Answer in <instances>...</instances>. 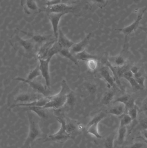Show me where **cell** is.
<instances>
[{
    "label": "cell",
    "instance_id": "1",
    "mask_svg": "<svg viewBox=\"0 0 147 148\" xmlns=\"http://www.w3.org/2000/svg\"><path fill=\"white\" fill-rule=\"evenodd\" d=\"M71 90L65 80L61 83V89L58 94L47 97L49 101L43 108L45 109H53L58 110L61 108L66 104L69 94L71 92Z\"/></svg>",
    "mask_w": 147,
    "mask_h": 148
},
{
    "label": "cell",
    "instance_id": "2",
    "mask_svg": "<svg viewBox=\"0 0 147 148\" xmlns=\"http://www.w3.org/2000/svg\"><path fill=\"white\" fill-rule=\"evenodd\" d=\"M57 119L60 123L59 130L54 134L48 136L46 138L45 142L62 141L73 138L72 133L70 130L68 123L66 122L64 116L58 115Z\"/></svg>",
    "mask_w": 147,
    "mask_h": 148
},
{
    "label": "cell",
    "instance_id": "3",
    "mask_svg": "<svg viewBox=\"0 0 147 148\" xmlns=\"http://www.w3.org/2000/svg\"><path fill=\"white\" fill-rule=\"evenodd\" d=\"M29 121V131L27 137L24 143L23 148H30L33 143L41 135V132L38 122L36 121L33 115L28 112V113Z\"/></svg>",
    "mask_w": 147,
    "mask_h": 148
},
{
    "label": "cell",
    "instance_id": "4",
    "mask_svg": "<svg viewBox=\"0 0 147 148\" xmlns=\"http://www.w3.org/2000/svg\"><path fill=\"white\" fill-rule=\"evenodd\" d=\"M13 80L20 81V82H22L25 83L27 84L37 93L41 94V95L45 96V97H48L51 95H50V92L47 90V87L46 86H44L41 83L35 82L34 80L30 81V80H27L26 78H22V77H20L13 78Z\"/></svg>",
    "mask_w": 147,
    "mask_h": 148
},
{
    "label": "cell",
    "instance_id": "5",
    "mask_svg": "<svg viewBox=\"0 0 147 148\" xmlns=\"http://www.w3.org/2000/svg\"><path fill=\"white\" fill-rule=\"evenodd\" d=\"M146 10L147 8L144 9L142 11L141 13L139 14L136 20L130 25L125 27L122 28L116 29V30H118L120 32H122L124 34V37H125V44H126L127 40V37L128 36L131 34L135 30H136V29L139 27V25H140V22L142 20L143 18V15H144Z\"/></svg>",
    "mask_w": 147,
    "mask_h": 148
},
{
    "label": "cell",
    "instance_id": "6",
    "mask_svg": "<svg viewBox=\"0 0 147 148\" xmlns=\"http://www.w3.org/2000/svg\"><path fill=\"white\" fill-rule=\"evenodd\" d=\"M44 97H45L37 92H26L17 95L15 98V100L16 102L19 103H27L40 100Z\"/></svg>",
    "mask_w": 147,
    "mask_h": 148
},
{
    "label": "cell",
    "instance_id": "7",
    "mask_svg": "<svg viewBox=\"0 0 147 148\" xmlns=\"http://www.w3.org/2000/svg\"><path fill=\"white\" fill-rule=\"evenodd\" d=\"M51 59H39V66L40 70L41 75L45 80L46 86L49 88L51 85V77H50L49 65Z\"/></svg>",
    "mask_w": 147,
    "mask_h": 148
},
{
    "label": "cell",
    "instance_id": "8",
    "mask_svg": "<svg viewBox=\"0 0 147 148\" xmlns=\"http://www.w3.org/2000/svg\"><path fill=\"white\" fill-rule=\"evenodd\" d=\"M48 19L51 25L53 31L54 36L57 41L58 36L59 23L61 18L67 14L66 13H49Z\"/></svg>",
    "mask_w": 147,
    "mask_h": 148
},
{
    "label": "cell",
    "instance_id": "9",
    "mask_svg": "<svg viewBox=\"0 0 147 148\" xmlns=\"http://www.w3.org/2000/svg\"><path fill=\"white\" fill-rule=\"evenodd\" d=\"M74 10V7L69 4L61 3L52 6H47L45 11L49 13H72Z\"/></svg>",
    "mask_w": 147,
    "mask_h": 148
},
{
    "label": "cell",
    "instance_id": "10",
    "mask_svg": "<svg viewBox=\"0 0 147 148\" xmlns=\"http://www.w3.org/2000/svg\"><path fill=\"white\" fill-rule=\"evenodd\" d=\"M20 32L29 37V39L32 40L36 45L41 46L51 40H54L55 38H52V36L51 35H43L40 34H33L29 32H26L23 30H20Z\"/></svg>",
    "mask_w": 147,
    "mask_h": 148
},
{
    "label": "cell",
    "instance_id": "11",
    "mask_svg": "<svg viewBox=\"0 0 147 148\" xmlns=\"http://www.w3.org/2000/svg\"><path fill=\"white\" fill-rule=\"evenodd\" d=\"M21 5L24 13L28 15L41 11L36 0H21Z\"/></svg>",
    "mask_w": 147,
    "mask_h": 148
},
{
    "label": "cell",
    "instance_id": "12",
    "mask_svg": "<svg viewBox=\"0 0 147 148\" xmlns=\"http://www.w3.org/2000/svg\"><path fill=\"white\" fill-rule=\"evenodd\" d=\"M16 39L20 47H21L28 54H33L36 51V45L32 40L29 39H23L20 37L19 36L16 35Z\"/></svg>",
    "mask_w": 147,
    "mask_h": 148
},
{
    "label": "cell",
    "instance_id": "13",
    "mask_svg": "<svg viewBox=\"0 0 147 148\" xmlns=\"http://www.w3.org/2000/svg\"><path fill=\"white\" fill-rule=\"evenodd\" d=\"M110 71L111 70L107 65L102 66L100 69V75L106 82L108 88L114 87L116 82L114 77L111 75Z\"/></svg>",
    "mask_w": 147,
    "mask_h": 148
},
{
    "label": "cell",
    "instance_id": "14",
    "mask_svg": "<svg viewBox=\"0 0 147 148\" xmlns=\"http://www.w3.org/2000/svg\"><path fill=\"white\" fill-rule=\"evenodd\" d=\"M91 36V33H89L82 40L77 43H75L70 49V52L75 55L85 50V47L89 43Z\"/></svg>",
    "mask_w": 147,
    "mask_h": 148
},
{
    "label": "cell",
    "instance_id": "15",
    "mask_svg": "<svg viewBox=\"0 0 147 148\" xmlns=\"http://www.w3.org/2000/svg\"><path fill=\"white\" fill-rule=\"evenodd\" d=\"M56 40L49 41L42 44L38 49L36 53V56L39 59H47L48 53L50 49L54 43L56 41Z\"/></svg>",
    "mask_w": 147,
    "mask_h": 148
},
{
    "label": "cell",
    "instance_id": "16",
    "mask_svg": "<svg viewBox=\"0 0 147 148\" xmlns=\"http://www.w3.org/2000/svg\"><path fill=\"white\" fill-rule=\"evenodd\" d=\"M56 41L60 47L63 49H70L75 43L68 39L61 29H59L58 36Z\"/></svg>",
    "mask_w": 147,
    "mask_h": 148
},
{
    "label": "cell",
    "instance_id": "17",
    "mask_svg": "<svg viewBox=\"0 0 147 148\" xmlns=\"http://www.w3.org/2000/svg\"><path fill=\"white\" fill-rule=\"evenodd\" d=\"M107 62L115 68L122 67L126 65V60L122 55H117L108 57Z\"/></svg>",
    "mask_w": 147,
    "mask_h": 148
},
{
    "label": "cell",
    "instance_id": "18",
    "mask_svg": "<svg viewBox=\"0 0 147 148\" xmlns=\"http://www.w3.org/2000/svg\"><path fill=\"white\" fill-rule=\"evenodd\" d=\"M49 99L47 97H45L44 98H41L40 100H37L35 101L27 103H17L12 105L10 108H15V107H21V108H25V107H43L49 101Z\"/></svg>",
    "mask_w": 147,
    "mask_h": 148
},
{
    "label": "cell",
    "instance_id": "19",
    "mask_svg": "<svg viewBox=\"0 0 147 148\" xmlns=\"http://www.w3.org/2000/svg\"><path fill=\"white\" fill-rule=\"evenodd\" d=\"M99 123L92 122L90 121L86 127L87 132L89 134L91 135L96 138L100 139L102 138L98 132V126Z\"/></svg>",
    "mask_w": 147,
    "mask_h": 148
},
{
    "label": "cell",
    "instance_id": "20",
    "mask_svg": "<svg viewBox=\"0 0 147 148\" xmlns=\"http://www.w3.org/2000/svg\"><path fill=\"white\" fill-rule=\"evenodd\" d=\"M122 77L127 80L129 82V84L134 89L136 90H143L136 82V80L134 77L133 75L130 70H128L124 73Z\"/></svg>",
    "mask_w": 147,
    "mask_h": 148
},
{
    "label": "cell",
    "instance_id": "21",
    "mask_svg": "<svg viewBox=\"0 0 147 148\" xmlns=\"http://www.w3.org/2000/svg\"><path fill=\"white\" fill-rule=\"evenodd\" d=\"M117 105L113 106L110 108L108 111L107 113L116 116H122L126 110V107L124 104L120 103H117Z\"/></svg>",
    "mask_w": 147,
    "mask_h": 148
},
{
    "label": "cell",
    "instance_id": "22",
    "mask_svg": "<svg viewBox=\"0 0 147 148\" xmlns=\"http://www.w3.org/2000/svg\"><path fill=\"white\" fill-rule=\"evenodd\" d=\"M134 100L130 97L129 95H123L119 97L116 100L114 101V103H122L125 105L126 109L132 107L134 104Z\"/></svg>",
    "mask_w": 147,
    "mask_h": 148
},
{
    "label": "cell",
    "instance_id": "23",
    "mask_svg": "<svg viewBox=\"0 0 147 148\" xmlns=\"http://www.w3.org/2000/svg\"><path fill=\"white\" fill-rule=\"evenodd\" d=\"M22 108L26 109L27 110H28V111L34 112L41 118L45 119L47 117V114L45 110L46 109L43 108V107H28Z\"/></svg>",
    "mask_w": 147,
    "mask_h": 148
},
{
    "label": "cell",
    "instance_id": "24",
    "mask_svg": "<svg viewBox=\"0 0 147 148\" xmlns=\"http://www.w3.org/2000/svg\"><path fill=\"white\" fill-rule=\"evenodd\" d=\"M74 56L78 61H81L85 62L90 59H97L98 58L96 56L86 52L85 50H84L82 52L78 53L74 55Z\"/></svg>",
    "mask_w": 147,
    "mask_h": 148
},
{
    "label": "cell",
    "instance_id": "25",
    "mask_svg": "<svg viewBox=\"0 0 147 148\" xmlns=\"http://www.w3.org/2000/svg\"><path fill=\"white\" fill-rule=\"evenodd\" d=\"M59 54L60 55L63 57L67 58L68 60L71 61L74 64H76L77 66H78V61L77 60L74 55H73L70 52V49H62L60 52Z\"/></svg>",
    "mask_w": 147,
    "mask_h": 148
},
{
    "label": "cell",
    "instance_id": "26",
    "mask_svg": "<svg viewBox=\"0 0 147 148\" xmlns=\"http://www.w3.org/2000/svg\"><path fill=\"white\" fill-rule=\"evenodd\" d=\"M127 133V127H119L117 133V142L119 145L124 143Z\"/></svg>",
    "mask_w": 147,
    "mask_h": 148
},
{
    "label": "cell",
    "instance_id": "27",
    "mask_svg": "<svg viewBox=\"0 0 147 148\" xmlns=\"http://www.w3.org/2000/svg\"><path fill=\"white\" fill-rule=\"evenodd\" d=\"M40 75H41V73L40 70L39 66L38 64L34 69H33L28 73L26 79L30 80V81H33Z\"/></svg>",
    "mask_w": 147,
    "mask_h": 148
},
{
    "label": "cell",
    "instance_id": "28",
    "mask_svg": "<svg viewBox=\"0 0 147 148\" xmlns=\"http://www.w3.org/2000/svg\"><path fill=\"white\" fill-rule=\"evenodd\" d=\"M116 134L112 133L109 135L105 139L104 145L106 148H113L114 146Z\"/></svg>",
    "mask_w": 147,
    "mask_h": 148
},
{
    "label": "cell",
    "instance_id": "29",
    "mask_svg": "<svg viewBox=\"0 0 147 148\" xmlns=\"http://www.w3.org/2000/svg\"><path fill=\"white\" fill-rule=\"evenodd\" d=\"M114 93L112 91L106 92L102 99V103L104 105H108L114 99Z\"/></svg>",
    "mask_w": 147,
    "mask_h": 148
},
{
    "label": "cell",
    "instance_id": "30",
    "mask_svg": "<svg viewBox=\"0 0 147 148\" xmlns=\"http://www.w3.org/2000/svg\"><path fill=\"white\" fill-rule=\"evenodd\" d=\"M133 120L128 114L123 115L120 121L119 127H127L130 124Z\"/></svg>",
    "mask_w": 147,
    "mask_h": 148
},
{
    "label": "cell",
    "instance_id": "31",
    "mask_svg": "<svg viewBox=\"0 0 147 148\" xmlns=\"http://www.w3.org/2000/svg\"><path fill=\"white\" fill-rule=\"evenodd\" d=\"M87 67L90 71L94 72L96 70L98 66L97 59H91L86 62Z\"/></svg>",
    "mask_w": 147,
    "mask_h": 148
},
{
    "label": "cell",
    "instance_id": "32",
    "mask_svg": "<svg viewBox=\"0 0 147 148\" xmlns=\"http://www.w3.org/2000/svg\"><path fill=\"white\" fill-rule=\"evenodd\" d=\"M133 76L140 86L143 89L145 87V77L140 72L133 75Z\"/></svg>",
    "mask_w": 147,
    "mask_h": 148
},
{
    "label": "cell",
    "instance_id": "33",
    "mask_svg": "<svg viewBox=\"0 0 147 148\" xmlns=\"http://www.w3.org/2000/svg\"><path fill=\"white\" fill-rule=\"evenodd\" d=\"M127 114L132 118L133 121L135 120L137 118L138 114V110L136 105L133 108L129 109L128 110Z\"/></svg>",
    "mask_w": 147,
    "mask_h": 148
},
{
    "label": "cell",
    "instance_id": "34",
    "mask_svg": "<svg viewBox=\"0 0 147 148\" xmlns=\"http://www.w3.org/2000/svg\"><path fill=\"white\" fill-rule=\"evenodd\" d=\"M61 3H62V0H48L44 4L47 7V6H52V5Z\"/></svg>",
    "mask_w": 147,
    "mask_h": 148
},
{
    "label": "cell",
    "instance_id": "35",
    "mask_svg": "<svg viewBox=\"0 0 147 148\" xmlns=\"http://www.w3.org/2000/svg\"><path fill=\"white\" fill-rule=\"evenodd\" d=\"M140 110L141 112H147V96L142 102Z\"/></svg>",
    "mask_w": 147,
    "mask_h": 148
},
{
    "label": "cell",
    "instance_id": "36",
    "mask_svg": "<svg viewBox=\"0 0 147 148\" xmlns=\"http://www.w3.org/2000/svg\"><path fill=\"white\" fill-rule=\"evenodd\" d=\"M144 147V144L142 143L137 142L130 145L127 148H143Z\"/></svg>",
    "mask_w": 147,
    "mask_h": 148
},
{
    "label": "cell",
    "instance_id": "37",
    "mask_svg": "<svg viewBox=\"0 0 147 148\" xmlns=\"http://www.w3.org/2000/svg\"><path fill=\"white\" fill-rule=\"evenodd\" d=\"M140 125L143 130L147 129V117L140 120Z\"/></svg>",
    "mask_w": 147,
    "mask_h": 148
},
{
    "label": "cell",
    "instance_id": "38",
    "mask_svg": "<svg viewBox=\"0 0 147 148\" xmlns=\"http://www.w3.org/2000/svg\"><path fill=\"white\" fill-rule=\"evenodd\" d=\"M93 2L95 3L98 5L100 6H104L106 3V0H90Z\"/></svg>",
    "mask_w": 147,
    "mask_h": 148
},
{
    "label": "cell",
    "instance_id": "39",
    "mask_svg": "<svg viewBox=\"0 0 147 148\" xmlns=\"http://www.w3.org/2000/svg\"><path fill=\"white\" fill-rule=\"evenodd\" d=\"M130 71L132 72L133 75H134L140 72L139 68L136 66H133L130 68Z\"/></svg>",
    "mask_w": 147,
    "mask_h": 148
},
{
    "label": "cell",
    "instance_id": "40",
    "mask_svg": "<svg viewBox=\"0 0 147 148\" xmlns=\"http://www.w3.org/2000/svg\"><path fill=\"white\" fill-rule=\"evenodd\" d=\"M76 1V0H62V3L70 5V3L75 2Z\"/></svg>",
    "mask_w": 147,
    "mask_h": 148
},
{
    "label": "cell",
    "instance_id": "41",
    "mask_svg": "<svg viewBox=\"0 0 147 148\" xmlns=\"http://www.w3.org/2000/svg\"><path fill=\"white\" fill-rule=\"evenodd\" d=\"M143 138L147 140V129L144 130L143 131Z\"/></svg>",
    "mask_w": 147,
    "mask_h": 148
},
{
    "label": "cell",
    "instance_id": "42",
    "mask_svg": "<svg viewBox=\"0 0 147 148\" xmlns=\"http://www.w3.org/2000/svg\"><path fill=\"white\" fill-rule=\"evenodd\" d=\"M138 138H141V139H142V140H143V141H144V142H145V143H146V144L147 145V140H146V139H144V138H143V137H142V136H140V137H138Z\"/></svg>",
    "mask_w": 147,
    "mask_h": 148
},
{
    "label": "cell",
    "instance_id": "43",
    "mask_svg": "<svg viewBox=\"0 0 147 148\" xmlns=\"http://www.w3.org/2000/svg\"><path fill=\"white\" fill-rule=\"evenodd\" d=\"M140 28L141 29H142V30H143V31H145V32H146V33L147 34V29L146 28H145L143 27H140Z\"/></svg>",
    "mask_w": 147,
    "mask_h": 148
},
{
    "label": "cell",
    "instance_id": "44",
    "mask_svg": "<svg viewBox=\"0 0 147 148\" xmlns=\"http://www.w3.org/2000/svg\"><path fill=\"white\" fill-rule=\"evenodd\" d=\"M32 148L31 147V148Z\"/></svg>",
    "mask_w": 147,
    "mask_h": 148
}]
</instances>
